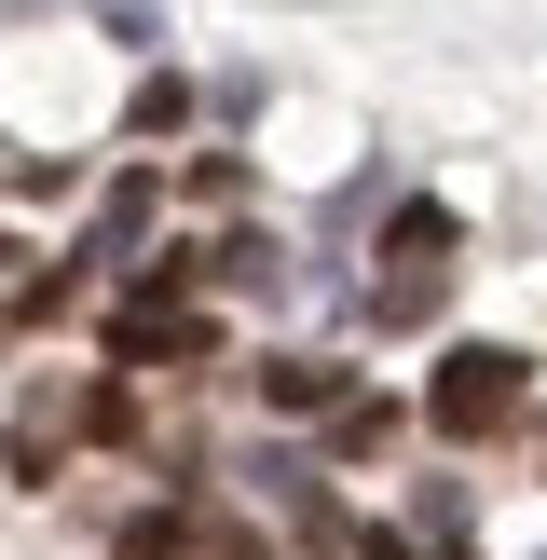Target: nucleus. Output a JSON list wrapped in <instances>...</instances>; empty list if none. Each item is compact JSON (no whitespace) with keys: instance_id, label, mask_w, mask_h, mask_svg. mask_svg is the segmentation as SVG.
<instances>
[{"instance_id":"f257e3e1","label":"nucleus","mask_w":547,"mask_h":560,"mask_svg":"<svg viewBox=\"0 0 547 560\" xmlns=\"http://www.w3.org/2000/svg\"><path fill=\"white\" fill-rule=\"evenodd\" d=\"M520 397H534V370H520L507 342H465V355H438V383H424V424L452 438V452H479L492 424H520Z\"/></svg>"},{"instance_id":"f03ea898","label":"nucleus","mask_w":547,"mask_h":560,"mask_svg":"<svg viewBox=\"0 0 547 560\" xmlns=\"http://www.w3.org/2000/svg\"><path fill=\"white\" fill-rule=\"evenodd\" d=\"M438 288H452V206H397L383 273H370V315H383V328H424Z\"/></svg>"},{"instance_id":"7ed1b4c3","label":"nucleus","mask_w":547,"mask_h":560,"mask_svg":"<svg viewBox=\"0 0 547 560\" xmlns=\"http://www.w3.org/2000/svg\"><path fill=\"white\" fill-rule=\"evenodd\" d=\"M109 355H124V370H164V355H206V315H178L164 288H137L124 315H109Z\"/></svg>"},{"instance_id":"20e7f679","label":"nucleus","mask_w":547,"mask_h":560,"mask_svg":"<svg viewBox=\"0 0 547 560\" xmlns=\"http://www.w3.org/2000/svg\"><path fill=\"white\" fill-rule=\"evenodd\" d=\"M260 397H274V410H342V355H274Z\"/></svg>"},{"instance_id":"39448f33","label":"nucleus","mask_w":547,"mask_h":560,"mask_svg":"<svg viewBox=\"0 0 547 560\" xmlns=\"http://www.w3.org/2000/svg\"><path fill=\"white\" fill-rule=\"evenodd\" d=\"M124 124H137V137H178V124H191V82H178V69H151V82H137V109H124Z\"/></svg>"}]
</instances>
